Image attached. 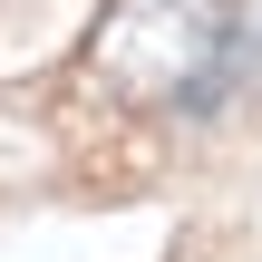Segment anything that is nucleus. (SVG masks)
<instances>
[{"label": "nucleus", "mask_w": 262, "mask_h": 262, "mask_svg": "<svg viewBox=\"0 0 262 262\" xmlns=\"http://www.w3.org/2000/svg\"><path fill=\"white\" fill-rule=\"evenodd\" d=\"M233 0H117L88 39V68L107 97H204V68H224Z\"/></svg>", "instance_id": "f257e3e1"}]
</instances>
